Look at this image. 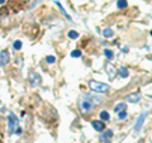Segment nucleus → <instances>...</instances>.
I'll use <instances>...</instances> for the list:
<instances>
[{
	"label": "nucleus",
	"mask_w": 152,
	"mask_h": 143,
	"mask_svg": "<svg viewBox=\"0 0 152 143\" xmlns=\"http://www.w3.org/2000/svg\"><path fill=\"white\" fill-rule=\"evenodd\" d=\"M89 86H90L91 91L98 92V94H103V92H106V91L109 90V86L106 85V84L98 82V81H94V80L89 81Z\"/></svg>",
	"instance_id": "nucleus-1"
},
{
	"label": "nucleus",
	"mask_w": 152,
	"mask_h": 143,
	"mask_svg": "<svg viewBox=\"0 0 152 143\" xmlns=\"http://www.w3.org/2000/svg\"><path fill=\"white\" fill-rule=\"evenodd\" d=\"M19 120L15 116L14 113H9V118H8V132L9 134H13L15 132V128H18Z\"/></svg>",
	"instance_id": "nucleus-2"
},
{
	"label": "nucleus",
	"mask_w": 152,
	"mask_h": 143,
	"mask_svg": "<svg viewBox=\"0 0 152 143\" xmlns=\"http://www.w3.org/2000/svg\"><path fill=\"white\" fill-rule=\"evenodd\" d=\"M95 99H92L90 98L89 95H86V96H84V99L80 101V105H81V109L84 110V112H89L91 108L94 106V104L96 103L98 104V101H94Z\"/></svg>",
	"instance_id": "nucleus-3"
},
{
	"label": "nucleus",
	"mask_w": 152,
	"mask_h": 143,
	"mask_svg": "<svg viewBox=\"0 0 152 143\" xmlns=\"http://www.w3.org/2000/svg\"><path fill=\"white\" fill-rule=\"evenodd\" d=\"M28 80L30 81V85L32 86H39L41 85V82H42V77H41V75L37 73V72H34V71L29 72V75H28Z\"/></svg>",
	"instance_id": "nucleus-4"
},
{
	"label": "nucleus",
	"mask_w": 152,
	"mask_h": 143,
	"mask_svg": "<svg viewBox=\"0 0 152 143\" xmlns=\"http://www.w3.org/2000/svg\"><path fill=\"white\" fill-rule=\"evenodd\" d=\"M146 116H147V113L145 112V113H142V114L139 115V118L137 119L136 122V125H134V132H139V129H141V127L143 125V122H145V119H146Z\"/></svg>",
	"instance_id": "nucleus-5"
},
{
	"label": "nucleus",
	"mask_w": 152,
	"mask_h": 143,
	"mask_svg": "<svg viewBox=\"0 0 152 143\" xmlns=\"http://www.w3.org/2000/svg\"><path fill=\"white\" fill-rule=\"evenodd\" d=\"M9 52L8 51H1L0 52V66H5L8 62H9Z\"/></svg>",
	"instance_id": "nucleus-6"
},
{
	"label": "nucleus",
	"mask_w": 152,
	"mask_h": 143,
	"mask_svg": "<svg viewBox=\"0 0 152 143\" xmlns=\"http://www.w3.org/2000/svg\"><path fill=\"white\" fill-rule=\"evenodd\" d=\"M127 101H129V103H138V101L141 100V94L139 92H133V94H129L128 96H127Z\"/></svg>",
	"instance_id": "nucleus-7"
},
{
	"label": "nucleus",
	"mask_w": 152,
	"mask_h": 143,
	"mask_svg": "<svg viewBox=\"0 0 152 143\" xmlns=\"http://www.w3.org/2000/svg\"><path fill=\"white\" fill-rule=\"evenodd\" d=\"M91 124H92V127H94V129H95L96 132H103L104 128H105V124H104L102 120H94Z\"/></svg>",
	"instance_id": "nucleus-8"
},
{
	"label": "nucleus",
	"mask_w": 152,
	"mask_h": 143,
	"mask_svg": "<svg viewBox=\"0 0 152 143\" xmlns=\"http://www.w3.org/2000/svg\"><path fill=\"white\" fill-rule=\"evenodd\" d=\"M127 109V104L125 103H119V104H117L115 106H114V112L115 113H121V112H123V110H125Z\"/></svg>",
	"instance_id": "nucleus-9"
},
{
	"label": "nucleus",
	"mask_w": 152,
	"mask_h": 143,
	"mask_svg": "<svg viewBox=\"0 0 152 143\" xmlns=\"http://www.w3.org/2000/svg\"><path fill=\"white\" fill-rule=\"evenodd\" d=\"M56 5H57V6H58V8H60L61 13H62V14H63V15H65V16H66V18H67V20H71V22H72V18H71V16H70V15L67 14V12H66V10H65V9H63V6H62V5H61V3H60V1H56Z\"/></svg>",
	"instance_id": "nucleus-10"
},
{
	"label": "nucleus",
	"mask_w": 152,
	"mask_h": 143,
	"mask_svg": "<svg viewBox=\"0 0 152 143\" xmlns=\"http://www.w3.org/2000/svg\"><path fill=\"white\" fill-rule=\"evenodd\" d=\"M102 33H103V36H104L105 38H110V37H113V36H114V32H113L110 28H105L103 32H102Z\"/></svg>",
	"instance_id": "nucleus-11"
},
{
	"label": "nucleus",
	"mask_w": 152,
	"mask_h": 143,
	"mask_svg": "<svg viewBox=\"0 0 152 143\" xmlns=\"http://www.w3.org/2000/svg\"><path fill=\"white\" fill-rule=\"evenodd\" d=\"M100 119L102 120H109L110 119V115H109V113L106 110H102L100 112Z\"/></svg>",
	"instance_id": "nucleus-12"
},
{
	"label": "nucleus",
	"mask_w": 152,
	"mask_h": 143,
	"mask_svg": "<svg viewBox=\"0 0 152 143\" xmlns=\"http://www.w3.org/2000/svg\"><path fill=\"white\" fill-rule=\"evenodd\" d=\"M108 70H109V71H108V73H109V79H113V77H114V72H117L115 71V69H114V66H112V65L109 63V65H108Z\"/></svg>",
	"instance_id": "nucleus-13"
},
{
	"label": "nucleus",
	"mask_w": 152,
	"mask_h": 143,
	"mask_svg": "<svg viewBox=\"0 0 152 143\" xmlns=\"http://www.w3.org/2000/svg\"><path fill=\"white\" fill-rule=\"evenodd\" d=\"M110 137H113V130H110V129H108L105 133L102 136V139H109Z\"/></svg>",
	"instance_id": "nucleus-14"
},
{
	"label": "nucleus",
	"mask_w": 152,
	"mask_h": 143,
	"mask_svg": "<svg viewBox=\"0 0 152 143\" xmlns=\"http://www.w3.org/2000/svg\"><path fill=\"white\" fill-rule=\"evenodd\" d=\"M67 36H69V38H71V39H76V38L79 37V33H77L76 30H69Z\"/></svg>",
	"instance_id": "nucleus-15"
},
{
	"label": "nucleus",
	"mask_w": 152,
	"mask_h": 143,
	"mask_svg": "<svg viewBox=\"0 0 152 143\" xmlns=\"http://www.w3.org/2000/svg\"><path fill=\"white\" fill-rule=\"evenodd\" d=\"M127 0H118V3H117V6L119 8V9H124V8H127Z\"/></svg>",
	"instance_id": "nucleus-16"
},
{
	"label": "nucleus",
	"mask_w": 152,
	"mask_h": 143,
	"mask_svg": "<svg viewBox=\"0 0 152 143\" xmlns=\"http://www.w3.org/2000/svg\"><path fill=\"white\" fill-rule=\"evenodd\" d=\"M104 55H105V57L108 58V60H112L113 56H114V52H113L112 49H105V51H104Z\"/></svg>",
	"instance_id": "nucleus-17"
},
{
	"label": "nucleus",
	"mask_w": 152,
	"mask_h": 143,
	"mask_svg": "<svg viewBox=\"0 0 152 143\" xmlns=\"http://www.w3.org/2000/svg\"><path fill=\"white\" fill-rule=\"evenodd\" d=\"M128 73H129V72H128V70H127L125 67H121V69H119V75H121L122 77H127Z\"/></svg>",
	"instance_id": "nucleus-18"
},
{
	"label": "nucleus",
	"mask_w": 152,
	"mask_h": 143,
	"mask_svg": "<svg viewBox=\"0 0 152 143\" xmlns=\"http://www.w3.org/2000/svg\"><path fill=\"white\" fill-rule=\"evenodd\" d=\"M71 56H72V57H80V56H81V51H80V49H74V51L71 52Z\"/></svg>",
	"instance_id": "nucleus-19"
},
{
	"label": "nucleus",
	"mask_w": 152,
	"mask_h": 143,
	"mask_svg": "<svg viewBox=\"0 0 152 143\" xmlns=\"http://www.w3.org/2000/svg\"><path fill=\"white\" fill-rule=\"evenodd\" d=\"M22 46H23V44H22V42H20V41H15V42L13 43V47H14L15 49H20V48H22Z\"/></svg>",
	"instance_id": "nucleus-20"
},
{
	"label": "nucleus",
	"mask_w": 152,
	"mask_h": 143,
	"mask_svg": "<svg viewBox=\"0 0 152 143\" xmlns=\"http://www.w3.org/2000/svg\"><path fill=\"white\" fill-rule=\"evenodd\" d=\"M46 61H47V63H53V62L56 61V57H55V56H47V57H46Z\"/></svg>",
	"instance_id": "nucleus-21"
},
{
	"label": "nucleus",
	"mask_w": 152,
	"mask_h": 143,
	"mask_svg": "<svg viewBox=\"0 0 152 143\" xmlns=\"http://www.w3.org/2000/svg\"><path fill=\"white\" fill-rule=\"evenodd\" d=\"M118 116H119V119H124V118H127V112H125V110L121 112V113L118 114Z\"/></svg>",
	"instance_id": "nucleus-22"
},
{
	"label": "nucleus",
	"mask_w": 152,
	"mask_h": 143,
	"mask_svg": "<svg viewBox=\"0 0 152 143\" xmlns=\"http://www.w3.org/2000/svg\"><path fill=\"white\" fill-rule=\"evenodd\" d=\"M15 133H16V134H20V133H22V128H20V127H18V128H16V130H15Z\"/></svg>",
	"instance_id": "nucleus-23"
},
{
	"label": "nucleus",
	"mask_w": 152,
	"mask_h": 143,
	"mask_svg": "<svg viewBox=\"0 0 152 143\" xmlns=\"http://www.w3.org/2000/svg\"><path fill=\"white\" fill-rule=\"evenodd\" d=\"M5 3V0H0V4H4Z\"/></svg>",
	"instance_id": "nucleus-24"
},
{
	"label": "nucleus",
	"mask_w": 152,
	"mask_h": 143,
	"mask_svg": "<svg viewBox=\"0 0 152 143\" xmlns=\"http://www.w3.org/2000/svg\"><path fill=\"white\" fill-rule=\"evenodd\" d=\"M106 143H109V142H106Z\"/></svg>",
	"instance_id": "nucleus-25"
}]
</instances>
